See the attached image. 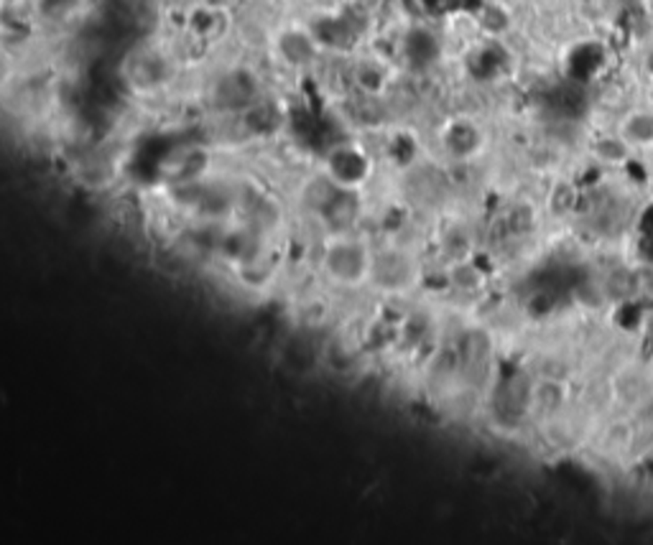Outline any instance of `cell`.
<instances>
[{"mask_svg": "<svg viewBox=\"0 0 653 545\" xmlns=\"http://www.w3.org/2000/svg\"><path fill=\"white\" fill-rule=\"evenodd\" d=\"M419 281H421V263L408 245H378L375 276H373L370 291H378L386 296H404V293H411L419 285Z\"/></svg>", "mask_w": 653, "mask_h": 545, "instance_id": "3957f363", "label": "cell"}, {"mask_svg": "<svg viewBox=\"0 0 653 545\" xmlns=\"http://www.w3.org/2000/svg\"><path fill=\"white\" fill-rule=\"evenodd\" d=\"M564 405V385L556 378H544L531 385L529 410H536L539 416H554Z\"/></svg>", "mask_w": 653, "mask_h": 545, "instance_id": "8992f818", "label": "cell"}, {"mask_svg": "<svg viewBox=\"0 0 653 545\" xmlns=\"http://www.w3.org/2000/svg\"><path fill=\"white\" fill-rule=\"evenodd\" d=\"M605 293L610 299H615V301L635 296V276H633V270H628V268L612 270L610 276H608V281H605Z\"/></svg>", "mask_w": 653, "mask_h": 545, "instance_id": "30bf717a", "label": "cell"}, {"mask_svg": "<svg viewBox=\"0 0 653 545\" xmlns=\"http://www.w3.org/2000/svg\"><path fill=\"white\" fill-rule=\"evenodd\" d=\"M439 148L445 153V159L457 166H468L475 163L483 153H485V133L483 125L468 118V115H457L449 118L442 128H439Z\"/></svg>", "mask_w": 653, "mask_h": 545, "instance_id": "277c9868", "label": "cell"}, {"mask_svg": "<svg viewBox=\"0 0 653 545\" xmlns=\"http://www.w3.org/2000/svg\"><path fill=\"white\" fill-rule=\"evenodd\" d=\"M592 153L597 156V161L605 163V166H623L631 156V145L625 143L623 136H605L594 143Z\"/></svg>", "mask_w": 653, "mask_h": 545, "instance_id": "ba28073f", "label": "cell"}, {"mask_svg": "<svg viewBox=\"0 0 653 545\" xmlns=\"http://www.w3.org/2000/svg\"><path fill=\"white\" fill-rule=\"evenodd\" d=\"M375 166H378L375 156L363 143L345 141L332 145L322 156L319 174L345 191L366 194V189L373 183V176H375Z\"/></svg>", "mask_w": 653, "mask_h": 545, "instance_id": "7a4b0ae2", "label": "cell"}, {"mask_svg": "<svg viewBox=\"0 0 653 545\" xmlns=\"http://www.w3.org/2000/svg\"><path fill=\"white\" fill-rule=\"evenodd\" d=\"M646 69H649V72L653 74V49L649 51V57H646Z\"/></svg>", "mask_w": 653, "mask_h": 545, "instance_id": "7c38bea8", "label": "cell"}, {"mask_svg": "<svg viewBox=\"0 0 653 545\" xmlns=\"http://www.w3.org/2000/svg\"><path fill=\"white\" fill-rule=\"evenodd\" d=\"M620 136L628 145H651L653 143V110H638L625 115L620 122Z\"/></svg>", "mask_w": 653, "mask_h": 545, "instance_id": "52a82bcc", "label": "cell"}, {"mask_svg": "<svg viewBox=\"0 0 653 545\" xmlns=\"http://www.w3.org/2000/svg\"><path fill=\"white\" fill-rule=\"evenodd\" d=\"M378 243L366 230H326L314 253V273L329 291L363 293L373 288Z\"/></svg>", "mask_w": 653, "mask_h": 545, "instance_id": "6da1fadb", "label": "cell"}, {"mask_svg": "<svg viewBox=\"0 0 653 545\" xmlns=\"http://www.w3.org/2000/svg\"><path fill=\"white\" fill-rule=\"evenodd\" d=\"M279 54H281V59L288 66L304 69L306 64H311V61L317 59L319 43L304 28H286L284 34H281V39H279Z\"/></svg>", "mask_w": 653, "mask_h": 545, "instance_id": "5b68a950", "label": "cell"}, {"mask_svg": "<svg viewBox=\"0 0 653 545\" xmlns=\"http://www.w3.org/2000/svg\"><path fill=\"white\" fill-rule=\"evenodd\" d=\"M633 276H635V296H651L653 293L651 268H638V270H633Z\"/></svg>", "mask_w": 653, "mask_h": 545, "instance_id": "8fae6325", "label": "cell"}, {"mask_svg": "<svg viewBox=\"0 0 653 545\" xmlns=\"http://www.w3.org/2000/svg\"><path fill=\"white\" fill-rule=\"evenodd\" d=\"M577 202H579V191H577V186L570 182H559L549 191L547 209H549L554 217H564V214H571V212L577 209Z\"/></svg>", "mask_w": 653, "mask_h": 545, "instance_id": "9c48e42d", "label": "cell"}]
</instances>
